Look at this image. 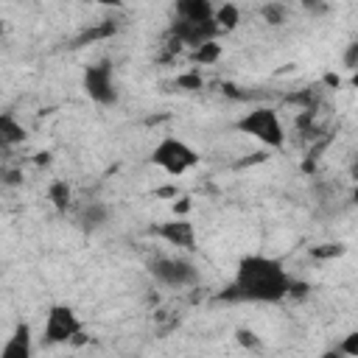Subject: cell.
<instances>
[{"instance_id": "6da1fadb", "label": "cell", "mask_w": 358, "mask_h": 358, "mask_svg": "<svg viewBox=\"0 0 358 358\" xmlns=\"http://www.w3.org/2000/svg\"><path fill=\"white\" fill-rule=\"evenodd\" d=\"M288 268L282 260L268 255H243L235 266L232 282L218 294L224 302H252V305H277L285 302L291 285Z\"/></svg>"}, {"instance_id": "7a4b0ae2", "label": "cell", "mask_w": 358, "mask_h": 358, "mask_svg": "<svg viewBox=\"0 0 358 358\" xmlns=\"http://www.w3.org/2000/svg\"><path fill=\"white\" fill-rule=\"evenodd\" d=\"M235 129L252 140H257L260 145L266 148H274L280 151L285 145V129H282V120L277 115V109L271 106H252L249 112H243L238 120H235Z\"/></svg>"}, {"instance_id": "3957f363", "label": "cell", "mask_w": 358, "mask_h": 358, "mask_svg": "<svg viewBox=\"0 0 358 358\" xmlns=\"http://www.w3.org/2000/svg\"><path fill=\"white\" fill-rule=\"evenodd\" d=\"M151 165H157L159 171H165L168 176H185L187 171H193L199 165V151L185 143L182 137H173V134H165L148 154Z\"/></svg>"}, {"instance_id": "277c9868", "label": "cell", "mask_w": 358, "mask_h": 358, "mask_svg": "<svg viewBox=\"0 0 358 358\" xmlns=\"http://www.w3.org/2000/svg\"><path fill=\"white\" fill-rule=\"evenodd\" d=\"M84 333V322L78 319V313L70 305H50L45 313V324H42V344L45 347H59V344H70L78 341V336Z\"/></svg>"}, {"instance_id": "5b68a950", "label": "cell", "mask_w": 358, "mask_h": 358, "mask_svg": "<svg viewBox=\"0 0 358 358\" xmlns=\"http://www.w3.org/2000/svg\"><path fill=\"white\" fill-rule=\"evenodd\" d=\"M148 274H151L162 288H173V291L193 288V285L201 280L196 263L187 260V257H179V255H173V257L165 255V257L151 260V263H148Z\"/></svg>"}, {"instance_id": "8992f818", "label": "cell", "mask_w": 358, "mask_h": 358, "mask_svg": "<svg viewBox=\"0 0 358 358\" xmlns=\"http://www.w3.org/2000/svg\"><path fill=\"white\" fill-rule=\"evenodd\" d=\"M81 87H84L87 98L92 103H98V106H117V101H120L117 84H115V70H112L109 59L87 64L84 76H81Z\"/></svg>"}, {"instance_id": "52a82bcc", "label": "cell", "mask_w": 358, "mask_h": 358, "mask_svg": "<svg viewBox=\"0 0 358 358\" xmlns=\"http://www.w3.org/2000/svg\"><path fill=\"white\" fill-rule=\"evenodd\" d=\"M151 235L162 238L168 246H176L179 252H196V227L190 218L176 215L168 221H159L151 227Z\"/></svg>"}, {"instance_id": "ba28073f", "label": "cell", "mask_w": 358, "mask_h": 358, "mask_svg": "<svg viewBox=\"0 0 358 358\" xmlns=\"http://www.w3.org/2000/svg\"><path fill=\"white\" fill-rule=\"evenodd\" d=\"M218 25L215 22H179L173 20L171 28H168V39H173L179 48H199V45H207V42H215L218 39Z\"/></svg>"}, {"instance_id": "9c48e42d", "label": "cell", "mask_w": 358, "mask_h": 358, "mask_svg": "<svg viewBox=\"0 0 358 358\" xmlns=\"http://www.w3.org/2000/svg\"><path fill=\"white\" fill-rule=\"evenodd\" d=\"M0 358H34V333L28 322H17L6 344L0 347Z\"/></svg>"}, {"instance_id": "30bf717a", "label": "cell", "mask_w": 358, "mask_h": 358, "mask_svg": "<svg viewBox=\"0 0 358 358\" xmlns=\"http://www.w3.org/2000/svg\"><path fill=\"white\" fill-rule=\"evenodd\" d=\"M215 6L210 0H176L173 14L179 22H213Z\"/></svg>"}, {"instance_id": "8fae6325", "label": "cell", "mask_w": 358, "mask_h": 358, "mask_svg": "<svg viewBox=\"0 0 358 358\" xmlns=\"http://www.w3.org/2000/svg\"><path fill=\"white\" fill-rule=\"evenodd\" d=\"M28 137L25 126L11 115V112H0V148H14L22 145Z\"/></svg>"}, {"instance_id": "7c38bea8", "label": "cell", "mask_w": 358, "mask_h": 358, "mask_svg": "<svg viewBox=\"0 0 358 358\" xmlns=\"http://www.w3.org/2000/svg\"><path fill=\"white\" fill-rule=\"evenodd\" d=\"M106 221H109V207H106L103 201H87V204L81 207V213H78V224H81L87 232L101 229Z\"/></svg>"}, {"instance_id": "4fadbf2b", "label": "cell", "mask_w": 358, "mask_h": 358, "mask_svg": "<svg viewBox=\"0 0 358 358\" xmlns=\"http://www.w3.org/2000/svg\"><path fill=\"white\" fill-rule=\"evenodd\" d=\"M115 31H117V22H115V20L95 22L92 28H84V31L73 39V48H81V45H87V42H98V39H109V36H115Z\"/></svg>"}, {"instance_id": "5bb4252c", "label": "cell", "mask_w": 358, "mask_h": 358, "mask_svg": "<svg viewBox=\"0 0 358 358\" xmlns=\"http://www.w3.org/2000/svg\"><path fill=\"white\" fill-rule=\"evenodd\" d=\"M213 22L218 25V31H235L238 28V22H241V8L235 6V3H221V6H215V11H213Z\"/></svg>"}, {"instance_id": "9a60e30c", "label": "cell", "mask_w": 358, "mask_h": 358, "mask_svg": "<svg viewBox=\"0 0 358 358\" xmlns=\"http://www.w3.org/2000/svg\"><path fill=\"white\" fill-rule=\"evenodd\" d=\"M48 199H50V204H53L59 213H67L70 204H73V190H70V185H67L64 179H56V182H50V187H48Z\"/></svg>"}, {"instance_id": "2e32d148", "label": "cell", "mask_w": 358, "mask_h": 358, "mask_svg": "<svg viewBox=\"0 0 358 358\" xmlns=\"http://www.w3.org/2000/svg\"><path fill=\"white\" fill-rule=\"evenodd\" d=\"M187 59H190L193 64H201V67L215 64V62L221 59V45H218V39H215V42H207V45H199V48H193V50L187 53Z\"/></svg>"}, {"instance_id": "e0dca14e", "label": "cell", "mask_w": 358, "mask_h": 358, "mask_svg": "<svg viewBox=\"0 0 358 358\" xmlns=\"http://www.w3.org/2000/svg\"><path fill=\"white\" fill-rule=\"evenodd\" d=\"M260 14L268 25H282L285 17H288V6L285 3H263L260 6Z\"/></svg>"}, {"instance_id": "ac0fdd59", "label": "cell", "mask_w": 358, "mask_h": 358, "mask_svg": "<svg viewBox=\"0 0 358 358\" xmlns=\"http://www.w3.org/2000/svg\"><path fill=\"white\" fill-rule=\"evenodd\" d=\"M336 350L341 352V358H358V333L350 330V333L336 344Z\"/></svg>"}, {"instance_id": "d6986e66", "label": "cell", "mask_w": 358, "mask_h": 358, "mask_svg": "<svg viewBox=\"0 0 358 358\" xmlns=\"http://www.w3.org/2000/svg\"><path fill=\"white\" fill-rule=\"evenodd\" d=\"M308 294H310V282L291 277V285H288V294H285V299H291V302H302V299H308Z\"/></svg>"}, {"instance_id": "ffe728a7", "label": "cell", "mask_w": 358, "mask_h": 358, "mask_svg": "<svg viewBox=\"0 0 358 358\" xmlns=\"http://www.w3.org/2000/svg\"><path fill=\"white\" fill-rule=\"evenodd\" d=\"M176 87H179V90H201V87H204V78H201V73L190 70V73H182V76L176 78Z\"/></svg>"}, {"instance_id": "44dd1931", "label": "cell", "mask_w": 358, "mask_h": 358, "mask_svg": "<svg viewBox=\"0 0 358 358\" xmlns=\"http://www.w3.org/2000/svg\"><path fill=\"white\" fill-rule=\"evenodd\" d=\"M235 338H238V344L241 347H249V350H257L263 341L257 338V333H252V330H246V327H238L235 330Z\"/></svg>"}, {"instance_id": "7402d4cb", "label": "cell", "mask_w": 358, "mask_h": 358, "mask_svg": "<svg viewBox=\"0 0 358 358\" xmlns=\"http://www.w3.org/2000/svg\"><path fill=\"white\" fill-rule=\"evenodd\" d=\"M310 255L313 257H338V255H344V246L341 243H322V246H313Z\"/></svg>"}, {"instance_id": "603a6c76", "label": "cell", "mask_w": 358, "mask_h": 358, "mask_svg": "<svg viewBox=\"0 0 358 358\" xmlns=\"http://www.w3.org/2000/svg\"><path fill=\"white\" fill-rule=\"evenodd\" d=\"M344 67L347 70H355L358 67V42H350L347 50H344Z\"/></svg>"}, {"instance_id": "cb8c5ba5", "label": "cell", "mask_w": 358, "mask_h": 358, "mask_svg": "<svg viewBox=\"0 0 358 358\" xmlns=\"http://www.w3.org/2000/svg\"><path fill=\"white\" fill-rule=\"evenodd\" d=\"M319 358H341V352H338V350L333 347V350H327V352H322Z\"/></svg>"}, {"instance_id": "d4e9b609", "label": "cell", "mask_w": 358, "mask_h": 358, "mask_svg": "<svg viewBox=\"0 0 358 358\" xmlns=\"http://www.w3.org/2000/svg\"><path fill=\"white\" fill-rule=\"evenodd\" d=\"M59 358H78V355H59Z\"/></svg>"}]
</instances>
